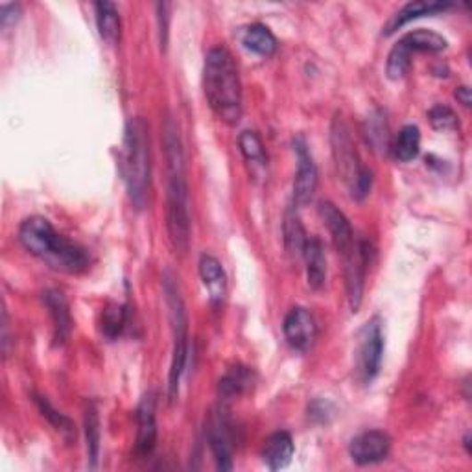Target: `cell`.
<instances>
[{
    "label": "cell",
    "instance_id": "15",
    "mask_svg": "<svg viewBox=\"0 0 472 472\" xmlns=\"http://www.w3.org/2000/svg\"><path fill=\"white\" fill-rule=\"evenodd\" d=\"M452 6L454 4L441 3V0H413V3H408L406 6H403L395 15L391 17V20L386 24L384 34L389 36V34L397 32L399 28H403L404 24H408V22H411L415 19L444 13L447 10H451Z\"/></svg>",
    "mask_w": 472,
    "mask_h": 472
},
{
    "label": "cell",
    "instance_id": "26",
    "mask_svg": "<svg viewBox=\"0 0 472 472\" xmlns=\"http://www.w3.org/2000/svg\"><path fill=\"white\" fill-rule=\"evenodd\" d=\"M411 54L413 52L401 39L393 45V48L389 50L387 63H386V74L389 80L393 82L403 80L411 67Z\"/></svg>",
    "mask_w": 472,
    "mask_h": 472
},
{
    "label": "cell",
    "instance_id": "20",
    "mask_svg": "<svg viewBox=\"0 0 472 472\" xmlns=\"http://www.w3.org/2000/svg\"><path fill=\"white\" fill-rule=\"evenodd\" d=\"M242 45L258 56L270 58L277 52V37L264 24H249L242 32Z\"/></svg>",
    "mask_w": 472,
    "mask_h": 472
},
{
    "label": "cell",
    "instance_id": "21",
    "mask_svg": "<svg viewBox=\"0 0 472 472\" xmlns=\"http://www.w3.org/2000/svg\"><path fill=\"white\" fill-rule=\"evenodd\" d=\"M94 15H96V26L100 37L108 45H117L120 39V15L118 8L113 3H96L94 4Z\"/></svg>",
    "mask_w": 472,
    "mask_h": 472
},
{
    "label": "cell",
    "instance_id": "5",
    "mask_svg": "<svg viewBox=\"0 0 472 472\" xmlns=\"http://www.w3.org/2000/svg\"><path fill=\"white\" fill-rule=\"evenodd\" d=\"M330 144L338 174L346 181L351 196L354 199H363L371 191L373 174L370 168L362 165L354 141L351 137V131L342 117H336L332 122Z\"/></svg>",
    "mask_w": 472,
    "mask_h": 472
},
{
    "label": "cell",
    "instance_id": "9",
    "mask_svg": "<svg viewBox=\"0 0 472 472\" xmlns=\"http://www.w3.org/2000/svg\"><path fill=\"white\" fill-rule=\"evenodd\" d=\"M346 264V288H347V299L353 312H358L363 296V284H365V272L370 266L371 246L365 240H356L354 246L342 255Z\"/></svg>",
    "mask_w": 472,
    "mask_h": 472
},
{
    "label": "cell",
    "instance_id": "2",
    "mask_svg": "<svg viewBox=\"0 0 472 472\" xmlns=\"http://www.w3.org/2000/svg\"><path fill=\"white\" fill-rule=\"evenodd\" d=\"M19 242L30 255L41 258L45 264L63 273H82L89 268L87 251L60 234L43 216L26 218L19 227Z\"/></svg>",
    "mask_w": 472,
    "mask_h": 472
},
{
    "label": "cell",
    "instance_id": "22",
    "mask_svg": "<svg viewBox=\"0 0 472 472\" xmlns=\"http://www.w3.org/2000/svg\"><path fill=\"white\" fill-rule=\"evenodd\" d=\"M282 232H284L286 253L290 255L292 258H296V260L303 258V251H305L308 236H306L305 227L301 224V218L297 216L296 211H288L286 213Z\"/></svg>",
    "mask_w": 472,
    "mask_h": 472
},
{
    "label": "cell",
    "instance_id": "28",
    "mask_svg": "<svg viewBox=\"0 0 472 472\" xmlns=\"http://www.w3.org/2000/svg\"><path fill=\"white\" fill-rule=\"evenodd\" d=\"M84 427H85V437H87V454L91 460V467L94 468L98 452H100V415H98L94 403L85 404Z\"/></svg>",
    "mask_w": 472,
    "mask_h": 472
},
{
    "label": "cell",
    "instance_id": "18",
    "mask_svg": "<svg viewBox=\"0 0 472 472\" xmlns=\"http://www.w3.org/2000/svg\"><path fill=\"white\" fill-rule=\"evenodd\" d=\"M45 305L50 312L52 321H54V339L56 346H63L72 329V320H70V310L69 303L60 290H46L45 292Z\"/></svg>",
    "mask_w": 472,
    "mask_h": 472
},
{
    "label": "cell",
    "instance_id": "24",
    "mask_svg": "<svg viewBox=\"0 0 472 472\" xmlns=\"http://www.w3.org/2000/svg\"><path fill=\"white\" fill-rule=\"evenodd\" d=\"M251 384H253V375L248 367H242V365L231 367V370L224 375V378L220 380V386H218L220 399L227 401L236 395H242L246 389L251 387Z\"/></svg>",
    "mask_w": 472,
    "mask_h": 472
},
{
    "label": "cell",
    "instance_id": "3",
    "mask_svg": "<svg viewBox=\"0 0 472 472\" xmlns=\"http://www.w3.org/2000/svg\"><path fill=\"white\" fill-rule=\"evenodd\" d=\"M203 93L208 108L225 124H239L242 117V84L239 67L225 46L207 52L203 63Z\"/></svg>",
    "mask_w": 472,
    "mask_h": 472
},
{
    "label": "cell",
    "instance_id": "35",
    "mask_svg": "<svg viewBox=\"0 0 472 472\" xmlns=\"http://www.w3.org/2000/svg\"><path fill=\"white\" fill-rule=\"evenodd\" d=\"M463 444H465V449H467V452L470 454V434H467V435H465V441H463Z\"/></svg>",
    "mask_w": 472,
    "mask_h": 472
},
{
    "label": "cell",
    "instance_id": "33",
    "mask_svg": "<svg viewBox=\"0 0 472 472\" xmlns=\"http://www.w3.org/2000/svg\"><path fill=\"white\" fill-rule=\"evenodd\" d=\"M20 19V6L19 4H3L0 8V20H3L4 28L15 24Z\"/></svg>",
    "mask_w": 472,
    "mask_h": 472
},
{
    "label": "cell",
    "instance_id": "6",
    "mask_svg": "<svg viewBox=\"0 0 472 472\" xmlns=\"http://www.w3.org/2000/svg\"><path fill=\"white\" fill-rule=\"evenodd\" d=\"M163 290L165 299L168 306V316L172 325V363H170V373H168V397L170 401L177 399L179 393V382L181 375L185 371L187 363V353H189V320H187V310L185 303H183L179 286L175 281L167 273L163 281Z\"/></svg>",
    "mask_w": 472,
    "mask_h": 472
},
{
    "label": "cell",
    "instance_id": "31",
    "mask_svg": "<svg viewBox=\"0 0 472 472\" xmlns=\"http://www.w3.org/2000/svg\"><path fill=\"white\" fill-rule=\"evenodd\" d=\"M239 146L244 155V159L253 167H264L266 165V151L260 137L255 131H242L239 137Z\"/></svg>",
    "mask_w": 472,
    "mask_h": 472
},
{
    "label": "cell",
    "instance_id": "1",
    "mask_svg": "<svg viewBox=\"0 0 472 472\" xmlns=\"http://www.w3.org/2000/svg\"><path fill=\"white\" fill-rule=\"evenodd\" d=\"M163 146H165V159L168 172V191H167L168 239L175 253L185 255L191 246L187 167H185V153H183L179 129L172 117H168L163 126Z\"/></svg>",
    "mask_w": 472,
    "mask_h": 472
},
{
    "label": "cell",
    "instance_id": "11",
    "mask_svg": "<svg viewBox=\"0 0 472 472\" xmlns=\"http://www.w3.org/2000/svg\"><path fill=\"white\" fill-rule=\"evenodd\" d=\"M294 151L297 159V172L294 181V203L297 207H303L313 198V192H316L318 168L303 137H297L294 141Z\"/></svg>",
    "mask_w": 472,
    "mask_h": 472
},
{
    "label": "cell",
    "instance_id": "30",
    "mask_svg": "<svg viewBox=\"0 0 472 472\" xmlns=\"http://www.w3.org/2000/svg\"><path fill=\"white\" fill-rule=\"evenodd\" d=\"M127 323V310L124 305H110L102 313V334L108 339H117Z\"/></svg>",
    "mask_w": 472,
    "mask_h": 472
},
{
    "label": "cell",
    "instance_id": "16",
    "mask_svg": "<svg viewBox=\"0 0 472 472\" xmlns=\"http://www.w3.org/2000/svg\"><path fill=\"white\" fill-rule=\"evenodd\" d=\"M199 277L208 290V297H211L213 305H222L227 294V277L220 264V260L213 255H201L199 258Z\"/></svg>",
    "mask_w": 472,
    "mask_h": 472
},
{
    "label": "cell",
    "instance_id": "13",
    "mask_svg": "<svg viewBox=\"0 0 472 472\" xmlns=\"http://www.w3.org/2000/svg\"><path fill=\"white\" fill-rule=\"evenodd\" d=\"M157 397L153 391H148L137 406V443L135 454L139 458H148L157 443Z\"/></svg>",
    "mask_w": 472,
    "mask_h": 472
},
{
    "label": "cell",
    "instance_id": "12",
    "mask_svg": "<svg viewBox=\"0 0 472 472\" xmlns=\"http://www.w3.org/2000/svg\"><path fill=\"white\" fill-rule=\"evenodd\" d=\"M391 437L382 430L358 434L349 444V456L356 465H373L389 456Z\"/></svg>",
    "mask_w": 472,
    "mask_h": 472
},
{
    "label": "cell",
    "instance_id": "32",
    "mask_svg": "<svg viewBox=\"0 0 472 472\" xmlns=\"http://www.w3.org/2000/svg\"><path fill=\"white\" fill-rule=\"evenodd\" d=\"M430 124L437 131H452L460 127L456 113L449 106H434L428 113Z\"/></svg>",
    "mask_w": 472,
    "mask_h": 472
},
{
    "label": "cell",
    "instance_id": "34",
    "mask_svg": "<svg viewBox=\"0 0 472 472\" xmlns=\"http://www.w3.org/2000/svg\"><path fill=\"white\" fill-rule=\"evenodd\" d=\"M454 96L458 98V102L461 103V106H465V108H470V102H472V98H470V89H468L467 85H461V87H458V89H456V93H454Z\"/></svg>",
    "mask_w": 472,
    "mask_h": 472
},
{
    "label": "cell",
    "instance_id": "25",
    "mask_svg": "<svg viewBox=\"0 0 472 472\" xmlns=\"http://www.w3.org/2000/svg\"><path fill=\"white\" fill-rule=\"evenodd\" d=\"M401 41L411 52H441L449 45L447 39H444L443 36H439L432 30H425V28L408 32L404 37H401Z\"/></svg>",
    "mask_w": 472,
    "mask_h": 472
},
{
    "label": "cell",
    "instance_id": "29",
    "mask_svg": "<svg viewBox=\"0 0 472 472\" xmlns=\"http://www.w3.org/2000/svg\"><path fill=\"white\" fill-rule=\"evenodd\" d=\"M34 397V403H36V406L39 408V411H41V415L45 417V419H48V423L52 425V427H54L65 439H72V437H76V428H74V425H72V421H70V419L67 417V415H63L61 411H58L54 406H52L48 401H46V397H41V395H32Z\"/></svg>",
    "mask_w": 472,
    "mask_h": 472
},
{
    "label": "cell",
    "instance_id": "23",
    "mask_svg": "<svg viewBox=\"0 0 472 472\" xmlns=\"http://www.w3.org/2000/svg\"><path fill=\"white\" fill-rule=\"evenodd\" d=\"M419 151H421V131L417 126L408 124L399 131L397 141L393 144V155L401 163H410L419 155Z\"/></svg>",
    "mask_w": 472,
    "mask_h": 472
},
{
    "label": "cell",
    "instance_id": "17",
    "mask_svg": "<svg viewBox=\"0 0 472 472\" xmlns=\"http://www.w3.org/2000/svg\"><path fill=\"white\" fill-rule=\"evenodd\" d=\"M294 439L288 432H275L272 434L266 441L264 447H262V461L272 470H279L288 467V463L292 461L294 456Z\"/></svg>",
    "mask_w": 472,
    "mask_h": 472
},
{
    "label": "cell",
    "instance_id": "10",
    "mask_svg": "<svg viewBox=\"0 0 472 472\" xmlns=\"http://www.w3.org/2000/svg\"><path fill=\"white\" fill-rule=\"evenodd\" d=\"M282 330L286 342L299 353H308L313 347V344H316L318 338L316 320H313L312 313L303 306H296L288 312V316L284 318L282 323Z\"/></svg>",
    "mask_w": 472,
    "mask_h": 472
},
{
    "label": "cell",
    "instance_id": "27",
    "mask_svg": "<svg viewBox=\"0 0 472 472\" xmlns=\"http://www.w3.org/2000/svg\"><path fill=\"white\" fill-rule=\"evenodd\" d=\"M365 139L371 144V148L378 153H386L389 148V129L386 117L380 111H375L371 117H367L365 122Z\"/></svg>",
    "mask_w": 472,
    "mask_h": 472
},
{
    "label": "cell",
    "instance_id": "8",
    "mask_svg": "<svg viewBox=\"0 0 472 472\" xmlns=\"http://www.w3.org/2000/svg\"><path fill=\"white\" fill-rule=\"evenodd\" d=\"M207 439H208V447H211V452L216 460V467L220 470H231L232 451H234V430L231 417L224 406L213 410L211 417H208Z\"/></svg>",
    "mask_w": 472,
    "mask_h": 472
},
{
    "label": "cell",
    "instance_id": "7",
    "mask_svg": "<svg viewBox=\"0 0 472 472\" xmlns=\"http://www.w3.org/2000/svg\"><path fill=\"white\" fill-rule=\"evenodd\" d=\"M384 356V332L378 318H373L365 323L360 332V347H358V371L365 384L373 382L382 367Z\"/></svg>",
    "mask_w": 472,
    "mask_h": 472
},
{
    "label": "cell",
    "instance_id": "14",
    "mask_svg": "<svg viewBox=\"0 0 472 472\" xmlns=\"http://www.w3.org/2000/svg\"><path fill=\"white\" fill-rule=\"evenodd\" d=\"M320 216H321L323 224L327 225V229L332 236V242H334V248L338 249V253L346 255L356 242L354 231H353L347 216L330 201L320 203Z\"/></svg>",
    "mask_w": 472,
    "mask_h": 472
},
{
    "label": "cell",
    "instance_id": "19",
    "mask_svg": "<svg viewBox=\"0 0 472 472\" xmlns=\"http://www.w3.org/2000/svg\"><path fill=\"white\" fill-rule=\"evenodd\" d=\"M303 258L306 264V279L308 286L312 290H321L327 281V258H325V249L320 239L312 236L306 240Z\"/></svg>",
    "mask_w": 472,
    "mask_h": 472
},
{
    "label": "cell",
    "instance_id": "4",
    "mask_svg": "<svg viewBox=\"0 0 472 472\" xmlns=\"http://www.w3.org/2000/svg\"><path fill=\"white\" fill-rule=\"evenodd\" d=\"M120 174L127 196L137 208H142L148 199L151 179L150 157V131L141 117L129 118L124 129L120 148Z\"/></svg>",
    "mask_w": 472,
    "mask_h": 472
}]
</instances>
